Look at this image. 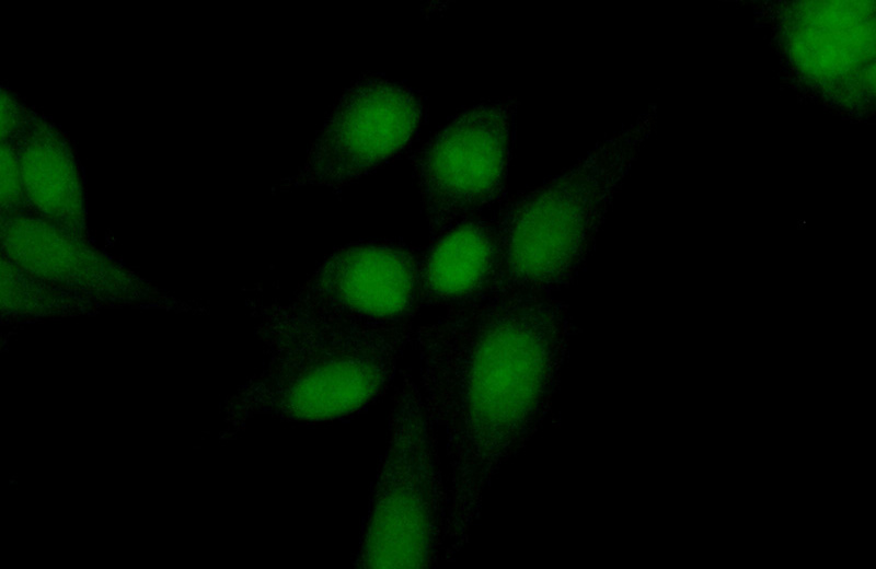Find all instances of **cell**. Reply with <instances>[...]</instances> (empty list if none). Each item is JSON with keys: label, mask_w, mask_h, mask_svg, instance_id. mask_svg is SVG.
I'll use <instances>...</instances> for the list:
<instances>
[{"label": "cell", "mask_w": 876, "mask_h": 569, "mask_svg": "<svg viewBox=\"0 0 876 569\" xmlns=\"http://www.w3.org/2000/svg\"><path fill=\"white\" fill-rule=\"evenodd\" d=\"M574 334L565 302L528 293L448 307L414 328L417 384L447 434L453 501L469 500L475 458L484 484L544 418Z\"/></svg>", "instance_id": "1"}, {"label": "cell", "mask_w": 876, "mask_h": 569, "mask_svg": "<svg viewBox=\"0 0 876 569\" xmlns=\"http://www.w3.org/2000/svg\"><path fill=\"white\" fill-rule=\"evenodd\" d=\"M254 312L265 363L238 399L241 419L349 420L385 395L414 333L412 321L342 317L290 299L258 303Z\"/></svg>", "instance_id": "2"}, {"label": "cell", "mask_w": 876, "mask_h": 569, "mask_svg": "<svg viewBox=\"0 0 876 569\" xmlns=\"http://www.w3.org/2000/svg\"><path fill=\"white\" fill-rule=\"evenodd\" d=\"M635 135L599 142L542 185L512 196L493 221L498 263L488 298L552 297L584 270L631 164Z\"/></svg>", "instance_id": "3"}, {"label": "cell", "mask_w": 876, "mask_h": 569, "mask_svg": "<svg viewBox=\"0 0 876 569\" xmlns=\"http://www.w3.org/2000/svg\"><path fill=\"white\" fill-rule=\"evenodd\" d=\"M400 372L355 568H428L445 556L449 490L440 469L435 423L424 408L417 382L408 370Z\"/></svg>", "instance_id": "4"}, {"label": "cell", "mask_w": 876, "mask_h": 569, "mask_svg": "<svg viewBox=\"0 0 876 569\" xmlns=\"http://www.w3.org/2000/svg\"><path fill=\"white\" fill-rule=\"evenodd\" d=\"M514 97L466 108L415 154L414 173L431 240L504 199L511 154Z\"/></svg>", "instance_id": "5"}, {"label": "cell", "mask_w": 876, "mask_h": 569, "mask_svg": "<svg viewBox=\"0 0 876 569\" xmlns=\"http://www.w3.org/2000/svg\"><path fill=\"white\" fill-rule=\"evenodd\" d=\"M422 115V103L408 86L379 77L357 81L325 119L303 165L279 187L339 189L351 184L403 151Z\"/></svg>", "instance_id": "6"}, {"label": "cell", "mask_w": 876, "mask_h": 569, "mask_svg": "<svg viewBox=\"0 0 876 569\" xmlns=\"http://www.w3.org/2000/svg\"><path fill=\"white\" fill-rule=\"evenodd\" d=\"M422 254L395 241H362L328 255L290 300L369 322L412 321L420 305Z\"/></svg>", "instance_id": "7"}, {"label": "cell", "mask_w": 876, "mask_h": 569, "mask_svg": "<svg viewBox=\"0 0 876 569\" xmlns=\"http://www.w3.org/2000/svg\"><path fill=\"white\" fill-rule=\"evenodd\" d=\"M68 230L36 218L9 217L2 223L3 251L34 278L113 293L135 289L128 274Z\"/></svg>", "instance_id": "8"}, {"label": "cell", "mask_w": 876, "mask_h": 569, "mask_svg": "<svg viewBox=\"0 0 876 569\" xmlns=\"http://www.w3.org/2000/svg\"><path fill=\"white\" fill-rule=\"evenodd\" d=\"M498 248L493 221L461 223L431 240L420 259V305L454 307L487 299Z\"/></svg>", "instance_id": "9"}, {"label": "cell", "mask_w": 876, "mask_h": 569, "mask_svg": "<svg viewBox=\"0 0 876 569\" xmlns=\"http://www.w3.org/2000/svg\"><path fill=\"white\" fill-rule=\"evenodd\" d=\"M18 158L24 197L54 223L79 231L84 223L81 186L61 138L34 127L26 133Z\"/></svg>", "instance_id": "10"}, {"label": "cell", "mask_w": 876, "mask_h": 569, "mask_svg": "<svg viewBox=\"0 0 876 569\" xmlns=\"http://www.w3.org/2000/svg\"><path fill=\"white\" fill-rule=\"evenodd\" d=\"M24 198L18 151L10 141L2 142L1 148V205L9 213L18 211Z\"/></svg>", "instance_id": "11"}, {"label": "cell", "mask_w": 876, "mask_h": 569, "mask_svg": "<svg viewBox=\"0 0 876 569\" xmlns=\"http://www.w3.org/2000/svg\"><path fill=\"white\" fill-rule=\"evenodd\" d=\"M1 108L2 138L4 139L7 133L8 136H11L16 132L18 128H20V121L22 120L23 115L21 114L14 100L10 95L7 96L4 92L2 93Z\"/></svg>", "instance_id": "12"}]
</instances>
